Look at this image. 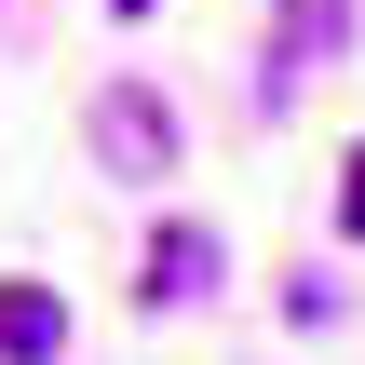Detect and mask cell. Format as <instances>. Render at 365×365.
<instances>
[{"instance_id": "obj_1", "label": "cell", "mask_w": 365, "mask_h": 365, "mask_svg": "<svg viewBox=\"0 0 365 365\" xmlns=\"http://www.w3.org/2000/svg\"><path fill=\"white\" fill-rule=\"evenodd\" d=\"M95 149H108L122 176H163V149H176V135H163V95H122V81H108V95H95Z\"/></svg>"}, {"instance_id": "obj_2", "label": "cell", "mask_w": 365, "mask_h": 365, "mask_svg": "<svg viewBox=\"0 0 365 365\" xmlns=\"http://www.w3.org/2000/svg\"><path fill=\"white\" fill-rule=\"evenodd\" d=\"M54 339H68L54 284H0V352H14V365H54Z\"/></svg>"}, {"instance_id": "obj_4", "label": "cell", "mask_w": 365, "mask_h": 365, "mask_svg": "<svg viewBox=\"0 0 365 365\" xmlns=\"http://www.w3.org/2000/svg\"><path fill=\"white\" fill-rule=\"evenodd\" d=\"M339 230L365 244V149H352V176H339Z\"/></svg>"}, {"instance_id": "obj_3", "label": "cell", "mask_w": 365, "mask_h": 365, "mask_svg": "<svg viewBox=\"0 0 365 365\" xmlns=\"http://www.w3.org/2000/svg\"><path fill=\"white\" fill-rule=\"evenodd\" d=\"M203 284H217V244H203V230H163V244H149V298L176 312V298H203Z\"/></svg>"}]
</instances>
